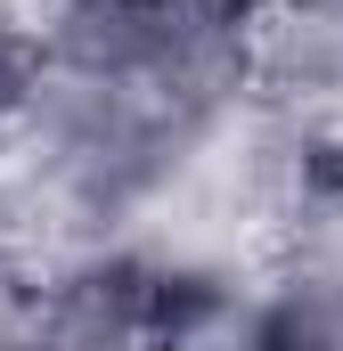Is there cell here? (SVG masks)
<instances>
[{
    "label": "cell",
    "mask_w": 343,
    "mask_h": 351,
    "mask_svg": "<svg viewBox=\"0 0 343 351\" xmlns=\"http://www.w3.org/2000/svg\"><path fill=\"white\" fill-rule=\"evenodd\" d=\"M254 351H343V286H294L254 327Z\"/></svg>",
    "instance_id": "6da1fadb"
},
{
    "label": "cell",
    "mask_w": 343,
    "mask_h": 351,
    "mask_svg": "<svg viewBox=\"0 0 343 351\" xmlns=\"http://www.w3.org/2000/svg\"><path fill=\"white\" fill-rule=\"evenodd\" d=\"M41 82H49V58H41V41H25V33H0V131H8L25 106H41Z\"/></svg>",
    "instance_id": "7a4b0ae2"
},
{
    "label": "cell",
    "mask_w": 343,
    "mask_h": 351,
    "mask_svg": "<svg viewBox=\"0 0 343 351\" xmlns=\"http://www.w3.org/2000/svg\"><path fill=\"white\" fill-rule=\"evenodd\" d=\"M0 351H49L41 335H16V327H0Z\"/></svg>",
    "instance_id": "3957f363"
},
{
    "label": "cell",
    "mask_w": 343,
    "mask_h": 351,
    "mask_svg": "<svg viewBox=\"0 0 343 351\" xmlns=\"http://www.w3.org/2000/svg\"><path fill=\"white\" fill-rule=\"evenodd\" d=\"M66 8H90V0H66Z\"/></svg>",
    "instance_id": "277c9868"
}]
</instances>
